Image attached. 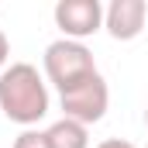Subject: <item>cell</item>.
<instances>
[{
    "label": "cell",
    "mask_w": 148,
    "mask_h": 148,
    "mask_svg": "<svg viewBox=\"0 0 148 148\" xmlns=\"http://www.w3.org/2000/svg\"><path fill=\"white\" fill-rule=\"evenodd\" d=\"M55 24L62 28V35L69 41H83L103 28V7L100 0H59Z\"/></svg>",
    "instance_id": "cell-4"
},
{
    "label": "cell",
    "mask_w": 148,
    "mask_h": 148,
    "mask_svg": "<svg viewBox=\"0 0 148 148\" xmlns=\"http://www.w3.org/2000/svg\"><path fill=\"white\" fill-rule=\"evenodd\" d=\"M7 59H10V41L3 35V28H0V73L7 69Z\"/></svg>",
    "instance_id": "cell-8"
},
{
    "label": "cell",
    "mask_w": 148,
    "mask_h": 148,
    "mask_svg": "<svg viewBox=\"0 0 148 148\" xmlns=\"http://www.w3.org/2000/svg\"><path fill=\"white\" fill-rule=\"evenodd\" d=\"M145 124H148V107H145Z\"/></svg>",
    "instance_id": "cell-10"
},
{
    "label": "cell",
    "mask_w": 148,
    "mask_h": 148,
    "mask_svg": "<svg viewBox=\"0 0 148 148\" xmlns=\"http://www.w3.org/2000/svg\"><path fill=\"white\" fill-rule=\"evenodd\" d=\"M45 76L48 83L66 93L79 86L83 79L97 76V62H93V52L83 45V41H69V38H59L45 48Z\"/></svg>",
    "instance_id": "cell-2"
},
{
    "label": "cell",
    "mask_w": 148,
    "mask_h": 148,
    "mask_svg": "<svg viewBox=\"0 0 148 148\" xmlns=\"http://www.w3.org/2000/svg\"><path fill=\"white\" fill-rule=\"evenodd\" d=\"M59 103H62V114L69 117V121H79V124H97V121H103V114L110 107V90H107V79L97 73L90 76V79H83L79 86L73 90H66V93H59Z\"/></svg>",
    "instance_id": "cell-3"
},
{
    "label": "cell",
    "mask_w": 148,
    "mask_h": 148,
    "mask_svg": "<svg viewBox=\"0 0 148 148\" xmlns=\"http://www.w3.org/2000/svg\"><path fill=\"white\" fill-rule=\"evenodd\" d=\"M14 148H52L48 141V131H35V127H24L17 138H14Z\"/></svg>",
    "instance_id": "cell-7"
},
{
    "label": "cell",
    "mask_w": 148,
    "mask_h": 148,
    "mask_svg": "<svg viewBox=\"0 0 148 148\" xmlns=\"http://www.w3.org/2000/svg\"><path fill=\"white\" fill-rule=\"evenodd\" d=\"M145 17H148V3L145 0H114L110 7L103 10V28L117 41H131V38L141 35Z\"/></svg>",
    "instance_id": "cell-5"
},
{
    "label": "cell",
    "mask_w": 148,
    "mask_h": 148,
    "mask_svg": "<svg viewBox=\"0 0 148 148\" xmlns=\"http://www.w3.org/2000/svg\"><path fill=\"white\" fill-rule=\"evenodd\" d=\"M97 148H138V145H131V141H124V138H107V141H100Z\"/></svg>",
    "instance_id": "cell-9"
},
{
    "label": "cell",
    "mask_w": 148,
    "mask_h": 148,
    "mask_svg": "<svg viewBox=\"0 0 148 148\" xmlns=\"http://www.w3.org/2000/svg\"><path fill=\"white\" fill-rule=\"evenodd\" d=\"M0 110L7 121L24 127L48 114V86L31 62H14L0 73Z\"/></svg>",
    "instance_id": "cell-1"
},
{
    "label": "cell",
    "mask_w": 148,
    "mask_h": 148,
    "mask_svg": "<svg viewBox=\"0 0 148 148\" xmlns=\"http://www.w3.org/2000/svg\"><path fill=\"white\" fill-rule=\"evenodd\" d=\"M48 141H52V148H90V127L62 117L48 127Z\"/></svg>",
    "instance_id": "cell-6"
}]
</instances>
